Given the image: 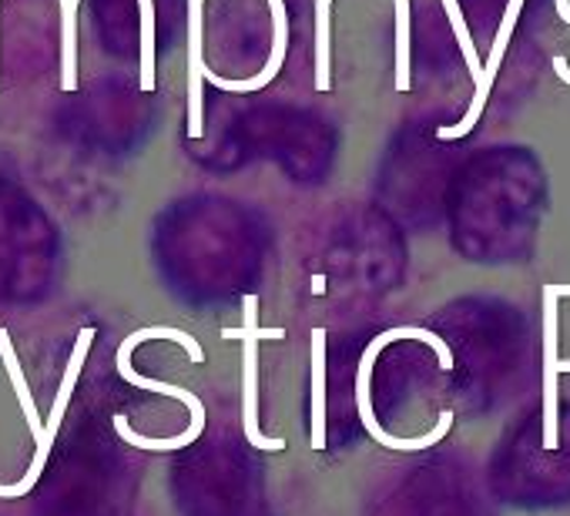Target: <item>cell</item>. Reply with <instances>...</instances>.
<instances>
[{
  "mask_svg": "<svg viewBox=\"0 0 570 516\" xmlns=\"http://www.w3.org/2000/svg\"><path fill=\"white\" fill-rule=\"evenodd\" d=\"M313 449H326V333L313 329Z\"/></svg>",
  "mask_w": 570,
  "mask_h": 516,
  "instance_id": "30bf717a",
  "label": "cell"
},
{
  "mask_svg": "<svg viewBox=\"0 0 570 516\" xmlns=\"http://www.w3.org/2000/svg\"><path fill=\"white\" fill-rule=\"evenodd\" d=\"M55 272L51 221L21 191L0 185V299H41Z\"/></svg>",
  "mask_w": 570,
  "mask_h": 516,
  "instance_id": "6da1fadb",
  "label": "cell"
},
{
  "mask_svg": "<svg viewBox=\"0 0 570 516\" xmlns=\"http://www.w3.org/2000/svg\"><path fill=\"white\" fill-rule=\"evenodd\" d=\"M330 8L333 0H316V91H330L333 78H330Z\"/></svg>",
  "mask_w": 570,
  "mask_h": 516,
  "instance_id": "4fadbf2b",
  "label": "cell"
},
{
  "mask_svg": "<svg viewBox=\"0 0 570 516\" xmlns=\"http://www.w3.org/2000/svg\"><path fill=\"white\" fill-rule=\"evenodd\" d=\"M557 369H560V373H567V376H570V359H560V363H557Z\"/></svg>",
  "mask_w": 570,
  "mask_h": 516,
  "instance_id": "d6986e66",
  "label": "cell"
},
{
  "mask_svg": "<svg viewBox=\"0 0 570 516\" xmlns=\"http://www.w3.org/2000/svg\"><path fill=\"white\" fill-rule=\"evenodd\" d=\"M91 339H95V329H85V333L78 336V343H75V353H71V363H68V373H65V379H61V386H58V396H55L51 416H48V423H45V433L35 439V459H31L28 473H24L18 483H11V486H0V499L28 496V493H31V489H35V486L45 479V473H48V456H51V449H55V439H58V429H61V423H65V413H68V403H71L75 383H78V376H81V366H85V359H88Z\"/></svg>",
  "mask_w": 570,
  "mask_h": 516,
  "instance_id": "5b68a950",
  "label": "cell"
},
{
  "mask_svg": "<svg viewBox=\"0 0 570 516\" xmlns=\"http://www.w3.org/2000/svg\"><path fill=\"white\" fill-rule=\"evenodd\" d=\"M78 0H61V88H78V24H75Z\"/></svg>",
  "mask_w": 570,
  "mask_h": 516,
  "instance_id": "8fae6325",
  "label": "cell"
},
{
  "mask_svg": "<svg viewBox=\"0 0 570 516\" xmlns=\"http://www.w3.org/2000/svg\"><path fill=\"white\" fill-rule=\"evenodd\" d=\"M148 339H171V343H178V346L191 356V363H205V349L198 346V339H191L188 333L171 329V326H148V329H138V333H131V336L121 343V349H118V373H121V379L131 383V386H138V389H151V393H161V396H171V399L185 403L188 413H191V426H188L185 433L171 436V439H151V436L135 433V429L128 426V419L118 416V419H115V429H118V436H121L128 446H138V449H155V453L185 449V446H191V443L202 436V429H205V406H202V399H198L195 393H188V389H181V386H175V383H161V379H151V376H138V373H135L131 353H135L141 343H148Z\"/></svg>",
  "mask_w": 570,
  "mask_h": 516,
  "instance_id": "7a4b0ae2",
  "label": "cell"
},
{
  "mask_svg": "<svg viewBox=\"0 0 570 516\" xmlns=\"http://www.w3.org/2000/svg\"><path fill=\"white\" fill-rule=\"evenodd\" d=\"M188 135L202 138V81L208 75L202 61V4L205 0H188Z\"/></svg>",
  "mask_w": 570,
  "mask_h": 516,
  "instance_id": "9c48e42d",
  "label": "cell"
},
{
  "mask_svg": "<svg viewBox=\"0 0 570 516\" xmlns=\"http://www.w3.org/2000/svg\"><path fill=\"white\" fill-rule=\"evenodd\" d=\"M258 299L255 296H245L242 299V312H245V329H225L222 339H242V429H245V439L255 446V449H265V453H282L285 449V439H268L262 436L258 429V343L262 339H285V329H262L258 326Z\"/></svg>",
  "mask_w": 570,
  "mask_h": 516,
  "instance_id": "277c9868",
  "label": "cell"
},
{
  "mask_svg": "<svg viewBox=\"0 0 570 516\" xmlns=\"http://www.w3.org/2000/svg\"><path fill=\"white\" fill-rule=\"evenodd\" d=\"M396 4V91H410V0Z\"/></svg>",
  "mask_w": 570,
  "mask_h": 516,
  "instance_id": "5bb4252c",
  "label": "cell"
},
{
  "mask_svg": "<svg viewBox=\"0 0 570 516\" xmlns=\"http://www.w3.org/2000/svg\"><path fill=\"white\" fill-rule=\"evenodd\" d=\"M557 14H560V21L570 28V0H557ZM553 71H557V78H560L563 85H570V68H567L563 58H553Z\"/></svg>",
  "mask_w": 570,
  "mask_h": 516,
  "instance_id": "e0dca14e",
  "label": "cell"
},
{
  "mask_svg": "<svg viewBox=\"0 0 570 516\" xmlns=\"http://www.w3.org/2000/svg\"><path fill=\"white\" fill-rule=\"evenodd\" d=\"M557 333H560V322H557V289L553 286H543V449H557L560 446V409H557V363H560V353H557Z\"/></svg>",
  "mask_w": 570,
  "mask_h": 516,
  "instance_id": "8992f818",
  "label": "cell"
},
{
  "mask_svg": "<svg viewBox=\"0 0 570 516\" xmlns=\"http://www.w3.org/2000/svg\"><path fill=\"white\" fill-rule=\"evenodd\" d=\"M141 8V91H155V4L138 0Z\"/></svg>",
  "mask_w": 570,
  "mask_h": 516,
  "instance_id": "9a60e30c",
  "label": "cell"
},
{
  "mask_svg": "<svg viewBox=\"0 0 570 516\" xmlns=\"http://www.w3.org/2000/svg\"><path fill=\"white\" fill-rule=\"evenodd\" d=\"M520 8H523V0H510L507 11H503V21H500V28H497V38H493L490 58H487V64H483V78H480V85H476V95H473L470 111L463 115V121H460V125L440 128V131H436V138H443V141H450V138H463V135H470V131H473V125L480 121V115H483V108H487V98H490V88H493V81H497V68H500V61H503V54H507V44H510V38H513L517 18H520Z\"/></svg>",
  "mask_w": 570,
  "mask_h": 516,
  "instance_id": "52a82bcc",
  "label": "cell"
},
{
  "mask_svg": "<svg viewBox=\"0 0 570 516\" xmlns=\"http://www.w3.org/2000/svg\"><path fill=\"white\" fill-rule=\"evenodd\" d=\"M396 339H416V343H423V346H433V353H436V359H440V369H453V353H450V349H446V343H443L440 336H433L430 329H420V326H396V329L380 333V336L366 346V353H363V359H360V376H356V406H360V416H363L366 433H370L380 446H386V449H396V453H416V449L436 446V443L450 433V426H453V413H450V409H443V413H440V423H436V429H433V433L410 436V439H400V436L386 433V429L376 423L373 396H370L373 363H376V356H380L390 343H396Z\"/></svg>",
  "mask_w": 570,
  "mask_h": 516,
  "instance_id": "3957f363",
  "label": "cell"
},
{
  "mask_svg": "<svg viewBox=\"0 0 570 516\" xmlns=\"http://www.w3.org/2000/svg\"><path fill=\"white\" fill-rule=\"evenodd\" d=\"M0 359H4V366H8V373H11V383H14L18 399H21V413L28 416V423H31V429H35V439H38V436L45 433V426H41L38 406H35V399H31V393H28V379H24V369H21L18 356H14V346H11L8 329H0Z\"/></svg>",
  "mask_w": 570,
  "mask_h": 516,
  "instance_id": "7c38bea8",
  "label": "cell"
},
{
  "mask_svg": "<svg viewBox=\"0 0 570 516\" xmlns=\"http://www.w3.org/2000/svg\"><path fill=\"white\" fill-rule=\"evenodd\" d=\"M557 289V299H570V286H553Z\"/></svg>",
  "mask_w": 570,
  "mask_h": 516,
  "instance_id": "ac0fdd59",
  "label": "cell"
},
{
  "mask_svg": "<svg viewBox=\"0 0 570 516\" xmlns=\"http://www.w3.org/2000/svg\"><path fill=\"white\" fill-rule=\"evenodd\" d=\"M268 8H272V28H275V38H272V58L268 64L248 78V81H225L218 75H205V81H212L215 88L222 91H232V95H252V91H262L278 71H282V61H285V48H289V18H285V0H268Z\"/></svg>",
  "mask_w": 570,
  "mask_h": 516,
  "instance_id": "ba28073f",
  "label": "cell"
},
{
  "mask_svg": "<svg viewBox=\"0 0 570 516\" xmlns=\"http://www.w3.org/2000/svg\"><path fill=\"white\" fill-rule=\"evenodd\" d=\"M443 11H446V18H450V24H453V34H456V41H460V51H463V61H466L470 75H473V81L480 85V78H483V64H480V58H476V48H473L470 28H466V18L460 14V4H456V0H443Z\"/></svg>",
  "mask_w": 570,
  "mask_h": 516,
  "instance_id": "2e32d148",
  "label": "cell"
}]
</instances>
